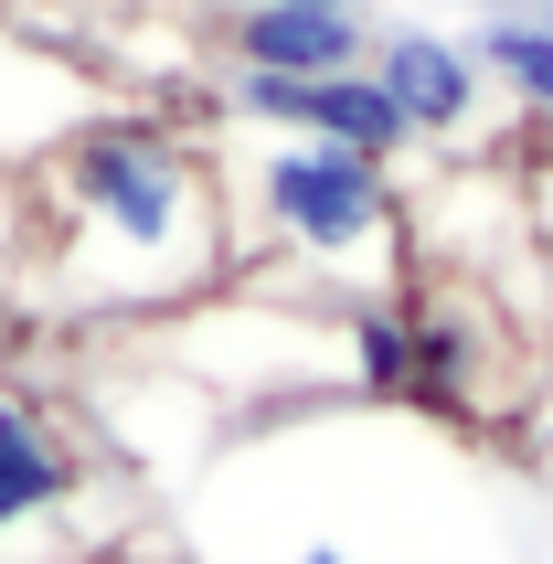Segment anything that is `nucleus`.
Masks as SVG:
<instances>
[{"label": "nucleus", "mask_w": 553, "mask_h": 564, "mask_svg": "<svg viewBox=\"0 0 553 564\" xmlns=\"http://www.w3.org/2000/svg\"><path fill=\"white\" fill-rule=\"evenodd\" d=\"M235 288L214 128L160 96H118L22 182V267L0 299H32L64 330H150Z\"/></svg>", "instance_id": "obj_1"}, {"label": "nucleus", "mask_w": 553, "mask_h": 564, "mask_svg": "<svg viewBox=\"0 0 553 564\" xmlns=\"http://www.w3.org/2000/svg\"><path fill=\"white\" fill-rule=\"evenodd\" d=\"M214 171H224V224H235V278H256V288H330L340 310L404 288V267H415V192H404V160L224 118L214 128Z\"/></svg>", "instance_id": "obj_2"}, {"label": "nucleus", "mask_w": 553, "mask_h": 564, "mask_svg": "<svg viewBox=\"0 0 553 564\" xmlns=\"http://www.w3.org/2000/svg\"><path fill=\"white\" fill-rule=\"evenodd\" d=\"M107 107H118V75L86 43H54V32H32V22L0 11V182H32Z\"/></svg>", "instance_id": "obj_3"}, {"label": "nucleus", "mask_w": 553, "mask_h": 564, "mask_svg": "<svg viewBox=\"0 0 553 564\" xmlns=\"http://www.w3.org/2000/svg\"><path fill=\"white\" fill-rule=\"evenodd\" d=\"M372 86L394 96L404 150H468V139H479V96H490V75L468 64V32L426 22V11L372 22Z\"/></svg>", "instance_id": "obj_4"}, {"label": "nucleus", "mask_w": 553, "mask_h": 564, "mask_svg": "<svg viewBox=\"0 0 553 564\" xmlns=\"http://www.w3.org/2000/svg\"><path fill=\"white\" fill-rule=\"evenodd\" d=\"M224 118L288 128V139H340V150H372V160H415L372 64H351V75H224Z\"/></svg>", "instance_id": "obj_5"}, {"label": "nucleus", "mask_w": 553, "mask_h": 564, "mask_svg": "<svg viewBox=\"0 0 553 564\" xmlns=\"http://www.w3.org/2000/svg\"><path fill=\"white\" fill-rule=\"evenodd\" d=\"M86 501V447L43 394L0 383V543H32L54 511Z\"/></svg>", "instance_id": "obj_6"}, {"label": "nucleus", "mask_w": 553, "mask_h": 564, "mask_svg": "<svg viewBox=\"0 0 553 564\" xmlns=\"http://www.w3.org/2000/svg\"><path fill=\"white\" fill-rule=\"evenodd\" d=\"M214 64L224 75H351L372 64L362 11H214Z\"/></svg>", "instance_id": "obj_7"}, {"label": "nucleus", "mask_w": 553, "mask_h": 564, "mask_svg": "<svg viewBox=\"0 0 553 564\" xmlns=\"http://www.w3.org/2000/svg\"><path fill=\"white\" fill-rule=\"evenodd\" d=\"M468 64L511 96V118L553 128V22L543 11H511V0H479V22H468Z\"/></svg>", "instance_id": "obj_8"}, {"label": "nucleus", "mask_w": 553, "mask_h": 564, "mask_svg": "<svg viewBox=\"0 0 553 564\" xmlns=\"http://www.w3.org/2000/svg\"><path fill=\"white\" fill-rule=\"evenodd\" d=\"M11 267H22V182H0V288H11Z\"/></svg>", "instance_id": "obj_9"}, {"label": "nucleus", "mask_w": 553, "mask_h": 564, "mask_svg": "<svg viewBox=\"0 0 553 564\" xmlns=\"http://www.w3.org/2000/svg\"><path fill=\"white\" fill-rule=\"evenodd\" d=\"M214 11H362V0H214Z\"/></svg>", "instance_id": "obj_10"}]
</instances>
